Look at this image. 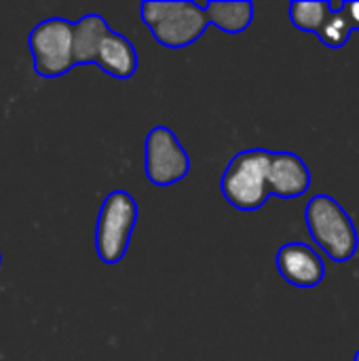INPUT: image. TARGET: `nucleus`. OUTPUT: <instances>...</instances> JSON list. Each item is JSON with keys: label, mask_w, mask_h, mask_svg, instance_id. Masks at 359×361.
<instances>
[{"label": "nucleus", "mask_w": 359, "mask_h": 361, "mask_svg": "<svg viewBox=\"0 0 359 361\" xmlns=\"http://www.w3.org/2000/svg\"><path fill=\"white\" fill-rule=\"evenodd\" d=\"M140 13L154 40L167 49H184L197 42L207 25H212L205 6L190 0H146Z\"/></svg>", "instance_id": "f257e3e1"}, {"label": "nucleus", "mask_w": 359, "mask_h": 361, "mask_svg": "<svg viewBox=\"0 0 359 361\" xmlns=\"http://www.w3.org/2000/svg\"><path fill=\"white\" fill-rule=\"evenodd\" d=\"M305 222L313 241L334 262H347L359 245L358 228L345 207L330 195H315L305 209Z\"/></svg>", "instance_id": "f03ea898"}, {"label": "nucleus", "mask_w": 359, "mask_h": 361, "mask_svg": "<svg viewBox=\"0 0 359 361\" xmlns=\"http://www.w3.org/2000/svg\"><path fill=\"white\" fill-rule=\"evenodd\" d=\"M271 154L273 152L264 148H250L235 154L226 165L220 180V190L235 209L256 212L271 197V188H269Z\"/></svg>", "instance_id": "7ed1b4c3"}, {"label": "nucleus", "mask_w": 359, "mask_h": 361, "mask_svg": "<svg viewBox=\"0 0 359 361\" xmlns=\"http://www.w3.org/2000/svg\"><path fill=\"white\" fill-rule=\"evenodd\" d=\"M135 222V199L127 190H112L99 207L95 226V250L104 264H116L125 258Z\"/></svg>", "instance_id": "20e7f679"}, {"label": "nucleus", "mask_w": 359, "mask_h": 361, "mask_svg": "<svg viewBox=\"0 0 359 361\" xmlns=\"http://www.w3.org/2000/svg\"><path fill=\"white\" fill-rule=\"evenodd\" d=\"M34 72L42 78H57L70 72L74 61V23L68 19H44L30 32Z\"/></svg>", "instance_id": "39448f33"}, {"label": "nucleus", "mask_w": 359, "mask_h": 361, "mask_svg": "<svg viewBox=\"0 0 359 361\" xmlns=\"http://www.w3.org/2000/svg\"><path fill=\"white\" fill-rule=\"evenodd\" d=\"M144 169L154 186H171L188 176V152L169 127L157 125L148 131L144 142Z\"/></svg>", "instance_id": "423d86ee"}, {"label": "nucleus", "mask_w": 359, "mask_h": 361, "mask_svg": "<svg viewBox=\"0 0 359 361\" xmlns=\"http://www.w3.org/2000/svg\"><path fill=\"white\" fill-rule=\"evenodd\" d=\"M277 271L279 275L303 290H311L320 286L326 277V264L320 258V254L300 241H292L279 247L277 252Z\"/></svg>", "instance_id": "0eeeda50"}, {"label": "nucleus", "mask_w": 359, "mask_h": 361, "mask_svg": "<svg viewBox=\"0 0 359 361\" xmlns=\"http://www.w3.org/2000/svg\"><path fill=\"white\" fill-rule=\"evenodd\" d=\"M271 195L281 199H296L311 188V171L307 163L294 152H273L269 167Z\"/></svg>", "instance_id": "6e6552de"}, {"label": "nucleus", "mask_w": 359, "mask_h": 361, "mask_svg": "<svg viewBox=\"0 0 359 361\" xmlns=\"http://www.w3.org/2000/svg\"><path fill=\"white\" fill-rule=\"evenodd\" d=\"M95 63L106 74L125 80V78H131L138 72V51H135L133 42L127 36L116 34V32L110 30L106 34V38L102 40Z\"/></svg>", "instance_id": "1a4fd4ad"}, {"label": "nucleus", "mask_w": 359, "mask_h": 361, "mask_svg": "<svg viewBox=\"0 0 359 361\" xmlns=\"http://www.w3.org/2000/svg\"><path fill=\"white\" fill-rule=\"evenodd\" d=\"M110 32L106 19L97 13H89L80 17L74 23V61L78 66L83 63H95L102 40Z\"/></svg>", "instance_id": "9d476101"}, {"label": "nucleus", "mask_w": 359, "mask_h": 361, "mask_svg": "<svg viewBox=\"0 0 359 361\" xmlns=\"http://www.w3.org/2000/svg\"><path fill=\"white\" fill-rule=\"evenodd\" d=\"M209 23L220 27L226 34H239L245 32L254 19V4L250 0H237V2H222V0H212L203 4Z\"/></svg>", "instance_id": "9b49d317"}, {"label": "nucleus", "mask_w": 359, "mask_h": 361, "mask_svg": "<svg viewBox=\"0 0 359 361\" xmlns=\"http://www.w3.org/2000/svg\"><path fill=\"white\" fill-rule=\"evenodd\" d=\"M332 15V4L328 0H317V2H292L290 4V21L294 27L300 32H320L324 21Z\"/></svg>", "instance_id": "f8f14e48"}, {"label": "nucleus", "mask_w": 359, "mask_h": 361, "mask_svg": "<svg viewBox=\"0 0 359 361\" xmlns=\"http://www.w3.org/2000/svg\"><path fill=\"white\" fill-rule=\"evenodd\" d=\"M353 27L347 19V15L343 11H332V15L324 21V25L317 32V38L330 47V49H341L347 44L349 36H351Z\"/></svg>", "instance_id": "ddd939ff"}, {"label": "nucleus", "mask_w": 359, "mask_h": 361, "mask_svg": "<svg viewBox=\"0 0 359 361\" xmlns=\"http://www.w3.org/2000/svg\"><path fill=\"white\" fill-rule=\"evenodd\" d=\"M341 11L347 15L349 23L353 30H359V2L358 0H349V2H343Z\"/></svg>", "instance_id": "4468645a"}, {"label": "nucleus", "mask_w": 359, "mask_h": 361, "mask_svg": "<svg viewBox=\"0 0 359 361\" xmlns=\"http://www.w3.org/2000/svg\"><path fill=\"white\" fill-rule=\"evenodd\" d=\"M353 361H359V351H358V353H355V357H353Z\"/></svg>", "instance_id": "2eb2a0df"}, {"label": "nucleus", "mask_w": 359, "mask_h": 361, "mask_svg": "<svg viewBox=\"0 0 359 361\" xmlns=\"http://www.w3.org/2000/svg\"><path fill=\"white\" fill-rule=\"evenodd\" d=\"M0 262H2V254H0Z\"/></svg>", "instance_id": "dca6fc26"}]
</instances>
